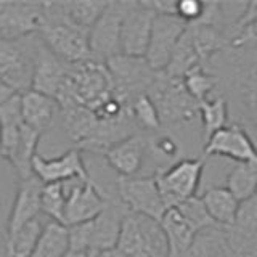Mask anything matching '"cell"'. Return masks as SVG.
<instances>
[{
	"instance_id": "6da1fadb",
	"label": "cell",
	"mask_w": 257,
	"mask_h": 257,
	"mask_svg": "<svg viewBox=\"0 0 257 257\" xmlns=\"http://www.w3.org/2000/svg\"><path fill=\"white\" fill-rule=\"evenodd\" d=\"M220 79L222 93L227 96L230 119L251 135L257 145V56H247L231 52L223 53L207 64Z\"/></svg>"
},
{
	"instance_id": "7a4b0ae2",
	"label": "cell",
	"mask_w": 257,
	"mask_h": 257,
	"mask_svg": "<svg viewBox=\"0 0 257 257\" xmlns=\"http://www.w3.org/2000/svg\"><path fill=\"white\" fill-rule=\"evenodd\" d=\"M88 32L64 15L61 2H44V18L37 36L61 61L77 64L93 60Z\"/></svg>"
},
{
	"instance_id": "3957f363",
	"label": "cell",
	"mask_w": 257,
	"mask_h": 257,
	"mask_svg": "<svg viewBox=\"0 0 257 257\" xmlns=\"http://www.w3.org/2000/svg\"><path fill=\"white\" fill-rule=\"evenodd\" d=\"M112 95H114V84L106 64L90 60L69 64L66 84L56 101L58 104L74 101L95 111Z\"/></svg>"
},
{
	"instance_id": "277c9868",
	"label": "cell",
	"mask_w": 257,
	"mask_h": 257,
	"mask_svg": "<svg viewBox=\"0 0 257 257\" xmlns=\"http://www.w3.org/2000/svg\"><path fill=\"white\" fill-rule=\"evenodd\" d=\"M148 96L156 104L163 128H174L169 134H174L175 128L179 132L185 131L199 120L198 101L187 92L182 79L158 72L155 82L148 88Z\"/></svg>"
},
{
	"instance_id": "5b68a950",
	"label": "cell",
	"mask_w": 257,
	"mask_h": 257,
	"mask_svg": "<svg viewBox=\"0 0 257 257\" xmlns=\"http://www.w3.org/2000/svg\"><path fill=\"white\" fill-rule=\"evenodd\" d=\"M127 214V207L117 196L109 198L106 207L93 220L68 227L71 251L92 254L116 247L120 225Z\"/></svg>"
},
{
	"instance_id": "8992f818",
	"label": "cell",
	"mask_w": 257,
	"mask_h": 257,
	"mask_svg": "<svg viewBox=\"0 0 257 257\" xmlns=\"http://www.w3.org/2000/svg\"><path fill=\"white\" fill-rule=\"evenodd\" d=\"M116 247L127 257H167L161 222L134 212L124 217Z\"/></svg>"
},
{
	"instance_id": "52a82bcc",
	"label": "cell",
	"mask_w": 257,
	"mask_h": 257,
	"mask_svg": "<svg viewBox=\"0 0 257 257\" xmlns=\"http://www.w3.org/2000/svg\"><path fill=\"white\" fill-rule=\"evenodd\" d=\"M204 167V158H182L171 167L155 174L161 196L167 209L198 196L201 183H203Z\"/></svg>"
},
{
	"instance_id": "ba28073f",
	"label": "cell",
	"mask_w": 257,
	"mask_h": 257,
	"mask_svg": "<svg viewBox=\"0 0 257 257\" xmlns=\"http://www.w3.org/2000/svg\"><path fill=\"white\" fill-rule=\"evenodd\" d=\"M39 36L7 42L0 40V80L16 93L31 90Z\"/></svg>"
},
{
	"instance_id": "9c48e42d",
	"label": "cell",
	"mask_w": 257,
	"mask_h": 257,
	"mask_svg": "<svg viewBox=\"0 0 257 257\" xmlns=\"http://www.w3.org/2000/svg\"><path fill=\"white\" fill-rule=\"evenodd\" d=\"M106 68L114 84V95L128 106L139 95L148 93L158 72L150 68L145 58L128 55H117L108 60Z\"/></svg>"
},
{
	"instance_id": "30bf717a",
	"label": "cell",
	"mask_w": 257,
	"mask_h": 257,
	"mask_svg": "<svg viewBox=\"0 0 257 257\" xmlns=\"http://www.w3.org/2000/svg\"><path fill=\"white\" fill-rule=\"evenodd\" d=\"M116 193L128 212L161 220L167 211L155 175L117 177Z\"/></svg>"
},
{
	"instance_id": "8fae6325",
	"label": "cell",
	"mask_w": 257,
	"mask_h": 257,
	"mask_svg": "<svg viewBox=\"0 0 257 257\" xmlns=\"http://www.w3.org/2000/svg\"><path fill=\"white\" fill-rule=\"evenodd\" d=\"M44 18V2H0V40L15 42L39 34Z\"/></svg>"
},
{
	"instance_id": "7c38bea8",
	"label": "cell",
	"mask_w": 257,
	"mask_h": 257,
	"mask_svg": "<svg viewBox=\"0 0 257 257\" xmlns=\"http://www.w3.org/2000/svg\"><path fill=\"white\" fill-rule=\"evenodd\" d=\"M203 158L230 159L233 163H257V145L243 127L230 122L206 139Z\"/></svg>"
},
{
	"instance_id": "4fadbf2b",
	"label": "cell",
	"mask_w": 257,
	"mask_h": 257,
	"mask_svg": "<svg viewBox=\"0 0 257 257\" xmlns=\"http://www.w3.org/2000/svg\"><path fill=\"white\" fill-rule=\"evenodd\" d=\"M125 0L108 2V7L88 32V44L93 61L106 63L120 55V26H122Z\"/></svg>"
},
{
	"instance_id": "5bb4252c",
	"label": "cell",
	"mask_w": 257,
	"mask_h": 257,
	"mask_svg": "<svg viewBox=\"0 0 257 257\" xmlns=\"http://www.w3.org/2000/svg\"><path fill=\"white\" fill-rule=\"evenodd\" d=\"M156 13L143 2L125 0L120 26V53L145 58Z\"/></svg>"
},
{
	"instance_id": "9a60e30c",
	"label": "cell",
	"mask_w": 257,
	"mask_h": 257,
	"mask_svg": "<svg viewBox=\"0 0 257 257\" xmlns=\"http://www.w3.org/2000/svg\"><path fill=\"white\" fill-rule=\"evenodd\" d=\"M187 28L188 24L180 20L179 16L156 15L155 21H153L148 48L147 53H145V60H147L151 69H155L156 72H163L167 68L174 48L179 44Z\"/></svg>"
},
{
	"instance_id": "2e32d148",
	"label": "cell",
	"mask_w": 257,
	"mask_h": 257,
	"mask_svg": "<svg viewBox=\"0 0 257 257\" xmlns=\"http://www.w3.org/2000/svg\"><path fill=\"white\" fill-rule=\"evenodd\" d=\"M68 201H66V227L93 220L104 207L108 198L93 183V180L72 179L66 182Z\"/></svg>"
},
{
	"instance_id": "e0dca14e",
	"label": "cell",
	"mask_w": 257,
	"mask_h": 257,
	"mask_svg": "<svg viewBox=\"0 0 257 257\" xmlns=\"http://www.w3.org/2000/svg\"><path fill=\"white\" fill-rule=\"evenodd\" d=\"M32 175L37 177L44 185L61 183L72 179L92 180L82 151L76 148L63 153L58 158H45L36 155L34 161H32Z\"/></svg>"
},
{
	"instance_id": "ac0fdd59",
	"label": "cell",
	"mask_w": 257,
	"mask_h": 257,
	"mask_svg": "<svg viewBox=\"0 0 257 257\" xmlns=\"http://www.w3.org/2000/svg\"><path fill=\"white\" fill-rule=\"evenodd\" d=\"M103 158L117 177H137L148 158V137L140 132L132 134L112 145Z\"/></svg>"
},
{
	"instance_id": "d6986e66",
	"label": "cell",
	"mask_w": 257,
	"mask_h": 257,
	"mask_svg": "<svg viewBox=\"0 0 257 257\" xmlns=\"http://www.w3.org/2000/svg\"><path fill=\"white\" fill-rule=\"evenodd\" d=\"M68 71L69 64L61 61L39 37L34 77H32L31 90L40 92L56 100L60 92L63 90L64 84H66Z\"/></svg>"
},
{
	"instance_id": "ffe728a7",
	"label": "cell",
	"mask_w": 257,
	"mask_h": 257,
	"mask_svg": "<svg viewBox=\"0 0 257 257\" xmlns=\"http://www.w3.org/2000/svg\"><path fill=\"white\" fill-rule=\"evenodd\" d=\"M42 188L44 183L34 175L20 180L12 212L8 217L5 239L12 238L24 225L39 219V214L42 212Z\"/></svg>"
},
{
	"instance_id": "44dd1931",
	"label": "cell",
	"mask_w": 257,
	"mask_h": 257,
	"mask_svg": "<svg viewBox=\"0 0 257 257\" xmlns=\"http://www.w3.org/2000/svg\"><path fill=\"white\" fill-rule=\"evenodd\" d=\"M225 231L238 257H257V195L241 203L235 223Z\"/></svg>"
},
{
	"instance_id": "7402d4cb",
	"label": "cell",
	"mask_w": 257,
	"mask_h": 257,
	"mask_svg": "<svg viewBox=\"0 0 257 257\" xmlns=\"http://www.w3.org/2000/svg\"><path fill=\"white\" fill-rule=\"evenodd\" d=\"M24 119L21 114L20 93L0 104V156L10 161L21 142L24 131Z\"/></svg>"
},
{
	"instance_id": "603a6c76",
	"label": "cell",
	"mask_w": 257,
	"mask_h": 257,
	"mask_svg": "<svg viewBox=\"0 0 257 257\" xmlns=\"http://www.w3.org/2000/svg\"><path fill=\"white\" fill-rule=\"evenodd\" d=\"M20 98L24 124L42 135L53 124L55 116L60 112L58 101L36 90L20 93Z\"/></svg>"
},
{
	"instance_id": "cb8c5ba5",
	"label": "cell",
	"mask_w": 257,
	"mask_h": 257,
	"mask_svg": "<svg viewBox=\"0 0 257 257\" xmlns=\"http://www.w3.org/2000/svg\"><path fill=\"white\" fill-rule=\"evenodd\" d=\"M159 222L167 243V257H185L198 231L177 207L167 209Z\"/></svg>"
},
{
	"instance_id": "d4e9b609",
	"label": "cell",
	"mask_w": 257,
	"mask_h": 257,
	"mask_svg": "<svg viewBox=\"0 0 257 257\" xmlns=\"http://www.w3.org/2000/svg\"><path fill=\"white\" fill-rule=\"evenodd\" d=\"M199 198L217 227L227 230L235 223L241 203L223 185H212V187L204 188Z\"/></svg>"
},
{
	"instance_id": "484cf974",
	"label": "cell",
	"mask_w": 257,
	"mask_h": 257,
	"mask_svg": "<svg viewBox=\"0 0 257 257\" xmlns=\"http://www.w3.org/2000/svg\"><path fill=\"white\" fill-rule=\"evenodd\" d=\"M185 257H238V254L230 244L225 228L211 227L196 233Z\"/></svg>"
},
{
	"instance_id": "4316f807",
	"label": "cell",
	"mask_w": 257,
	"mask_h": 257,
	"mask_svg": "<svg viewBox=\"0 0 257 257\" xmlns=\"http://www.w3.org/2000/svg\"><path fill=\"white\" fill-rule=\"evenodd\" d=\"M198 111H199V125L201 131H203L204 142L214 132L220 131L222 127L231 122L228 101L223 93H217L211 96V98L198 103Z\"/></svg>"
},
{
	"instance_id": "83f0119b",
	"label": "cell",
	"mask_w": 257,
	"mask_h": 257,
	"mask_svg": "<svg viewBox=\"0 0 257 257\" xmlns=\"http://www.w3.org/2000/svg\"><path fill=\"white\" fill-rule=\"evenodd\" d=\"M69 251L68 227L50 220L44 225L42 235H40L31 257H64Z\"/></svg>"
},
{
	"instance_id": "f1b7e54d",
	"label": "cell",
	"mask_w": 257,
	"mask_h": 257,
	"mask_svg": "<svg viewBox=\"0 0 257 257\" xmlns=\"http://www.w3.org/2000/svg\"><path fill=\"white\" fill-rule=\"evenodd\" d=\"M225 188H227L239 203L251 199L257 195V163H236L227 177H225Z\"/></svg>"
},
{
	"instance_id": "f546056e",
	"label": "cell",
	"mask_w": 257,
	"mask_h": 257,
	"mask_svg": "<svg viewBox=\"0 0 257 257\" xmlns=\"http://www.w3.org/2000/svg\"><path fill=\"white\" fill-rule=\"evenodd\" d=\"M182 82L185 88H187V92L198 103L211 98V96L217 93H222L219 76L209 68L201 66V64L190 69L187 74L182 77Z\"/></svg>"
},
{
	"instance_id": "4dcf8cb0",
	"label": "cell",
	"mask_w": 257,
	"mask_h": 257,
	"mask_svg": "<svg viewBox=\"0 0 257 257\" xmlns=\"http://www.w3.org/2000/svg\"><path fill=\"white\" fill-rule=\"evenodd\" d=\"M131 116H132L137 132L145 134V135H153L163 131V124H161L158 108L148 96V93L139 95L132 101Z\"/></svg>"
},
{
	"instance_id": "1f68e13d",
	"label": "cell",
	"mask_w": 257,
	"mask_h": 257,
	"mask_svg": "<svg viewBox=\"0 0 257 257\" xmlns=\"http://www.w3.org/2000/svg\"><path fill=\"white\" fill-rule=\"evenodd\" d=\"M63 12L68 18L76 24V26L90 31L92 26L100 18L104 8L108 7V2L101 0H88V2H61Z\"/></svg>"
},
{
	"instance_id": "d6a6232c",
	"label": "cell",
	"mask_w": 257,
	"mask_h": 257,
	"mask_svg": "<svg viewBox=\"0 0 257 257\" xmlns=\"http://www.w3.org/2000/svg\"><path fill=\"white\" fill-rule=\"evenodd\" d=\"M66 201L68 188L66 182L61 183H48L42 188V212L50 217V220L66 225Z\"/></svg>"
},
{
	"instance_id": "836d02e7",
	"label": "cell",
	"mask_w": 257,
	"mask_h": 257,
	"mask_svg": "<svg viewBox=\"0 0 257 257\" xmlns=\"http://www.w3.org/2000/svg\"><path fill=\"white\" fill-rule=\"evenodd\" d=\"M179 211L182 212V215L185 219L188 220V223L195 228L198 233L201 230H206V228H211V227H217V225L212 222V219L209 217L206 207L203 204L199 196L195 198H190L187 201H183L179 206H175Z\"/></svg>"
},
{
	"instance_id": "e575fe53",
	"label": "cell",
	"mask_w": 257,
	"mask_h": 257,
	"mask_svg": "<svg viewBox=\"0 0 257 257\" xmlns=\"http://www.w3.org/2000/svg\"><path fill=\"white\" fill-rule=\"evenodd\" d=\"M228 48L239 55L257 56V21L249 23L241 28L233 36Z\"/></svg>"
},
{
	"instance_id": "d590c367",
	"label": "cell",
	"mask_w": 257,
	"mask_h": 257,
	"mask_svg": "<svg viewBox=\"0 0 257 257\" xmlns=\"http://www.w3.org/2000/svg\"><path fill=\"white\" fill-rule=\"evenodd\" d=\"M203 8H204V2H198V0H182V2H177V16L187 24H193L201 18Z\"/></svg>"
},
{
	"instance_id": "8d00e7d4",
	"label": "cell",
	"mask_w": 257,
	"mask_h": 257,
	"mask_svg": "<svg viewBox=\"0 0 257 257\" xmlns=\"http://www.w3.org/2000/svg\"><path fill=\"white\" fill-rule=\"evenodd\" d=\"M257 21V0H252V2H246V8L243 12V16H241V20L238 21V26H236V32L246 26L249 23H254Z\"/></svg>"
},
{
	"instance_id": "74e56055",
	"label": "cell",
	"mask_w": 257,
	"mask_h": 257,
	"mask_svg": "<svg viewBox=\"0 0 257 257\" xmlns=\"http://www.w3.org/2000/svg\"><path fill=\"white\" fill-rule=\"evenodd\" d=\"M88 257H127V255H124L117 247H111V249H104V251L92 252L88 254Z\"/></svg>"
},
{
	"instance_id": "f35d334b",
	"label": "cell",
	"mask_w": 257,
	"mask_h": 257,
	"mask_svg": "<svg viewBox=\"0 0 257 257\" xmlns=\"http://www.w3.org/2000/svg\"><path fill=\"white\" fill-rule=\"evenodd\" d=\"M15 93H16V92H13L10 87L5 85V84L2 82V80H0V104L5 103L8 98H12V96H13Z\"/></svg>"
},
{
	"instance_id": "ab89813d",
	"label": "cell",
	"mask_w": 257,
	"mask_h": 257,
	"mask_svg": "<svg viewBox=\"0 0 257 257\" xmlns=\"http://www.w3.org/2000/svg\"><path fill=\"white\" fill-rule=\"evenodd\" d=\"M64 257H88V254L87 252H72V251H69Z\"/></svg>"
}]
</instances>
